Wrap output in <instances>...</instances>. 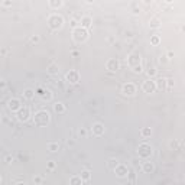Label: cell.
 I'll use <instances>...</instances> for the list:
<instances>
[{"label": "cell", "mask_w": 185, "mask_h": 185, "mask_svg": "<svg viewBox=\"0 0 185 185\" xmlns=\"http://www.w3.org/2000/svg\"><path fill=\"white\" fill-rule=\"evenodd\" d=\"M159 62H161V64H162V62L165 64V62H166V57H162V58L159 59Z\"/></svg>", "instance_id": "cell-41"}, {"label": "cell", "mask_w": 185, "mask_h": 185, "mask_svg": "<svg viewBox=\"0 0 185 185\" xmlns=\"http://www.w3.org/2000/svg\"><path fill=\"white\" fill-rule=\"evenodd\" d=\"M31 42H34V43L39 42V36H36V35H35V36H32V38H31Z\"/></svg>", "instance_id": "cell-36"}, {"label": "cell", "mask_w": 185, "mask_h": 185, "mask_svg": "<svg viewBox=\"0 0 185 185\" xmlns=\"http://www.w3.org/2000/svg\"><path fill=\"white\" fill-rule=\"evenodd\" d=\"M3 6L9 7V6H12V1H3Z\"/></svg>", "instance_id": "cell-38"}, {"label": "cell", "mask_w": 185, "mask_h": 185, "mask_svg": "<svg viewBox=\"0 0 185 185\" xmlns=\"http://www.w3.org/2000/svg\"><path fill=\"white\" fill-rule=\"evenodd\" d=\"M146 73H148L149 78H150V77H155V75H156V70H155L153 67H150V68H148V71H146Z\"/></svg>", "instance_id": "cell-30"}, {"label": "cell", "mask_w": 185, "mask_h": 185, "mask_svg": "<svg viewBox=\"0 0 185 185\" xmlns=\"http://www.w3.org/2000/svg\"><path fill=\"white\" fill-rule=\"evenodd\" d=\"M48 4H49V7H52V9H57V7H61V6L64 4V1H61V0H58V1H57V0H51Z\"/></svg>", "instance_id": "cell-25"}, {"label": "cell", "mask_w": 185, "mask_h": 185, "mask_svg": "<svg viewBox=\"0 0 185 185\" xmlns=\"http://www.w3.org/2000/svg\"><path fill=\"white\" fill-rule=\"evenodd\" d=\"M35 96H36V94H35V90H32V88H26V90L23 91V97H25L26 100H32Z\"/></svg>", "instance_id": "cell-19"}, {"label": "cell", "mask_w": 185, "mask_h": 185, "mask_svg": "<svg viewBox=\"0 0 185 185\" xmlns=\"http://www.w3.org/2000/svg\"><path fill=\"white\" fill-rule=\"evenodd\" d=\"M73 38H74L75 42H85L88 39V31L81 28V26H77L73 31Z\"/></svg>", "instance_id": "cell-4"}, {"label": "cell", "mask_w": 185, "mask_h": 185, "mask_svg": "<svg viewBox=\"0 0 185 185\" xmlns=\"http://www.w3.org/2000/svg\"><path fill=\"white\" fill-rule=\"evenodd\" d=\"M155 84H156V88H159V90H166V78H159V80L155 81Z\"/></svg>", "instance_id": "cell-18"}, {"label": "cell", "mask_w": 185, "mask_h": 185, "mask_svg": "<svg viewBox=\"0 0 185 185\" xmlns=\"http://www.w3.org/2000/svg\"><path fill=\"white\" fill-rule=\"evenodd\" d=\"M48 25L51 29L57 31V29H61L62 25H64V17L58 13H52L49 17H48Z\"/></svg>", "instance_id": "cell-2"}, {"label": "cell", "mask_w": 185, "mask_h": 185, "mask_svg": "<svg viewBox=\"0 0 185 185\" xmlns=\"http://www.w3.org/2000/svg\"><path fill=\"white\" fill-rule=\"evenodd\" d=\"M106 68L111 71V73H114V71H117L119 68H120V64H119V61L116 59V58H110L107 62H106Z\"/></svg>", "instance_id": "cell-12"}, {"label": "cell", "mask_w": 185, "mask_h": 185, "mask_svg": "<svg viewBox=\"0 0 185 185\" xmlns=\"http://www.w3.org/2000/svg\"><path fill=\"white\" fill-rule=\"evenodd\" d=\"M149 26H150V28H158V26H159V20H158V19H152V20L149 22Z\"/></svg>", "instance_id": "cell-29"}, {"label": "cell", "mask_w": 185, "mask_h": 185, "mask_svg": "<svg viewBox=\"0 0 185 185\" xmlns=\"http://www.w3.org/2000/svg\"><path fill=\"white\" fill-rule=\"evenodd\" d=\"M129 177H130V181H132V182H133V181H135V178H136V177H135V174H130V172H129Z\"/></svg>", "instance_id": "cell-39"}, {"label": "cell", "mask_w": 185, "mask_h": 185, "mask_svg": "<svg viewBox=\"0 0 185 185\" xmlns=\"http://www.w3.org/2000/svg\"><path fill=\"white\" fill-rule=\"evenodd\" d=\"M67 143H68V146H70V145H71V146H74V140H68V142H67Z\"/></svg>", "instance_id": "cell-43"}, {"label": "cell", "mask_w": 185, "mask_h": 185, "mask_svg": "<svg viewBox=\"0 0 185 185\" xmlns=\"http://www.w3.org/2000/svg\"><path fill=\"white\" fill-rule=\"evenodd\" d=\"M169 146L172 149H177V140H171V142H169Z\"/></svg>", "instance_id": "cell-35"}, {"label": "cell", "mask_w": 185, "mask_h": 185, "mask_svg": "<svg viewBox=\"0 0 185 185\" xmlns=\"http://www.w3.org/2000/svg\"><path fill=\"white\" fill-rule=\"evenodd\" d=\"M71 26H73V28H77V22H75V20H71Z\"/></svg>", "instance_id": "cell-42"}, {"label": "cell", "mask_w": 185, "mask_h": 185, "mask_svg": "<svg viewBox=\"0 0 185 185\" xmlns=\"http://www.w3.org/2000/svg\"><path fill=\"white\" fill-rule=\"evenodd\" d=\"M55 166H57V163H55L54 161H49V162H48V168H49V169H55Z\"/></svg>", "instance_id": "cell-34"}, {"label": "cell", "mask_w": 185, "mask_h": 185, "mask_svg": "<svg viewBox=\"0 0 185 185\" xmlns=\"http://www.w3.org/2000/svg\"><path fill=\"white\" fill-rule=\"evenodd\" d=\"M82 181H90V178H91V172L88 171V169H82L81 171V175H78Z\"/></svg>", "instance_id": "cell-20"}, {"label": "cell", "mask_w": 185, "mask_h": 185, "mask_svg": "<svg viewBox=\"0 0 185 185\" xmlns=\"http://www.w3.org/2000/svg\"><path fill=\"white\" fill-rule=\"evenodd\" d=\"M127 64H129L130 68H135V67L140 65V64H142V57H140V54H138V52L129 54V55H127Z\"/></svg>", "instance_id": "cell-5"}, {"label": "cell", "mask_w": 185, "mask_h": 185, "mask_svg": "<svg viewBox=\"0 0 185 185\" xmlns=\"http://www.w3.org/2000/svg\"><path fill=\"white\" fill-rule=\"evenodd\" d=\"M46 71H48V74H51V75L58 74V73H59V65H58L57 62H52V64H49V65H48Z\"/></svg>", "instance_id": "cell-16"}, {"label": "cell", "mask_w": 185, "mask_h": 185, "mask_svg": "<svg viewBox=\"0 0 185 185\" xmlns=\"http://www.w3.org/2000/svg\"><path fill=\"white\" fill-rule=\"evenodd\" d=\"M152 152H153L152 146L149 143H146V142H143V143H140L138 146V155H139V158H142L145 161H148L149 158L152 156Z\"/></svg>", "instance_id": "cell-3"}, {"label": "cell", "mask_w": 185, "mask_h": 185, "mask_svg": "<svg viewBox=\"0 0 185 185\" xmlns=\"http://www.w3.org/2000/svg\"><path fill=\"white\" fill-rule=\"evenodd\" d=\"M49 120H51V114L46 110H39L34 116V123L36 126H46L49 123Z\"/></svg>", "instance_id": "cell-1"}, {"label": "cell", "mask_w": 185, "mask_h": 185, "mask_svg": "<svg viewBox=\"0 0 185 185\" xmlns=\"http://www.w3.org/2000/svg\"><path fill=\"white\" fill-rule=\"evenodd\" d=\"M159 42H161V39H159V36H158V35L150 36V43H152V45H158Z\"/></svg>", "instance_id": "cell-28"}, {"label": "cell", "mask_w": 185, "mask_h": 185, "mask_svg": "<svg viewBox=\"0 0 185 185\" xmlns=\"http://www.w3.org/2000/svg\"><path fill=\"white\" fill-rule=\"evenodd\" d=\"M132 6H133V7H136V4H135V3H133ZM133 13H139V10H138V9H135V12H133Z\"/></svg>", "instance_id": "cell-45"}, {"label": "cell", "mask_w": 185, "mask_h": 185, "mask_svg": "<svg viewBox=\"0 0 185 185\" xmlns=\"http://www.w3.org/2000/svg\"><path fill=\"white\" fill-rule=\"evenodd\" d=\"M172 57H174V52L169 51V52H168V58H172Z\"/></svg>", "instance_id": "cell-44"}, {"label": "cell", "mask_w": 185, "mask_h": 185, "mask_svg": "<svg viewBox=\"0 0 185 185\" xmlns=\"http://www.w3.org/2000/svg\"><path fill=\"white\" fill-rule=\"evenodd\" d=\"M136 91H138V88H136V85L133 84V82H126V84H123V87H121V93L124 94V96H135L136 94Z\"/></svg>", "instance_id": "cell-6"}, {"label": "cell", "mask_w": 185, "mask_h": 185, "mask_svg": "<svg viewBox=\"0 0 185 185\" xmlns=\"http://www.w3.org/2000/svg\"><path fill=\"white\" fill-rule=\"evenodd\" d=\"M48 150L49 152H58L59 150V143H57V142H51V143H48Z\"/></svg>", "instance_id": "cell-24"}, {"label": "cell", "mask_w": 185, "mask_h": 185, "mask_svg": "<svg viewBox=\"0 0 185 185\" xmlns=\"http://www.w3.org/2000/svg\"><path fill=\"white\" fill-rule=\"evenodd\" d=\"M91 23H93V20H91L90 16H84V17H81V28L88 29V28L91 26Z\"/></svg>", "instance_id": "cell-17"}, {"label": "cell", "mask_w": 185, "mask_h": 185, "mask_svg": "<svg viewBox=\"0 0 185 185\" xmlns=\"http://www.w3.org/2000/svg\"><path fill=\"white\" fill-rule=\"evenodd\" d=\"M114 172H116V175L119 177V178H124V177H127L129 175V169H127V166L126 165H117L114 169H113Z\"/></svg>", "instance_id": "cell-11"}, {"label": "cell", "mask_w": 185, "mask_h": 185, "mask_svg": "<svg viewBox=\"0 0 185 185\" xmlns=\"http://www.w3.org/2000/svg\"><path fill=\"white\" fill-rule=\"evenodd\" d=\"M0 182H1V177H0Z\"/></svg>", "instance_id": "cell-47"}, {"label": "cell", "mask_w": 185, "mask_h": 185, "mask_svg": "<svg viewBox=\"0 0 185 185\" xmlns=\"http://www.w3.org/2000/svg\"><path fill=\"white\" fill-rule=\"evenodd\" d=\"M16 116H17V119H19L20 121H26L32 114H31V110H29L28 107H20L19 110L16 111Z\"/></svg>", "instance_id": "cell-9"}, {"label": "cell", "mask_w": 185, "mask_h": 185, "mask_svg": "<svg viewBox=\"0 0 185 185\" xmlns=\"http://www.w3.org/2000/svg\"><path fill=\"white\" fill-rule=\"evenodd\" d=\"M140 135H142V138L143 139H148L152 136V130H150V127H143L142 130H140Z\"/></svg>", "instance_id": "cell-23"}, {"label": "cell", "mask_w": 185, "mask_h": 185, "mask_svg": "<svg viewBox=\"0 0 185 185\" xmlns=\"http://www.w3.org/2000/svg\"><path fill=\"white\" fill-rule=\"evenodd\" d=\"M78 133H80V136H81V138H85V136H87V130H85L84 127H81Z\"/></svg>", "instance_id": "cell-33"}, {"label": "cell", "mask_w": 185, "mask_h": 185, "mask_svg": "<svg viewBox=\"0 0 185 185\" xmlns=\"http://www.w3.org/2000/svg\"><path fill=\"white\" fill-rule=\"evenodd\" d=\"M71 55H73V57H78V55H80V52H78V51H73V52H71Z\"/></svg>", "instance_id": "cell-40"}, {"label": "cell", "mask_w": 185, "mask_h": 185, "mask_svg": "<svg viewBox=\"0 0 185 185\" xmlns=\"http://www.w3.org/2000/svg\"><path fill=\"white\" fill-rule=\"evenodd\" d=\"M133 70V73H136V74H140L142 71H143V67H142V64L140 65H138V67H135V68H132Z\"/></svg>", "instance_id": "cell-31"}, {"label": "cell", "mask_w": 185, "mask_h": 185, "mask_svg": "<svg viewBox=\"0 0 185 185\" xmlns=\"http://www.w3.org/2000/svg\"><path fill=\"white\" fill-rule=\"evenodd\" d=\"M54 110L57 111V113H59V114H62L64 111H65V106H64V103H55L54 104Z\"/></svg>", "instance_id": "cell-22"}, {"label": "cell", "mask_w": 185, "mask_h": 185, "mask_svg": "<svg viewBox=\"0 0 185 185\" xmlns=\"http://www.w3.org/2000/svg\"><path fill=\"white\" fill-rule=\"evenodd\" d=\"M35 94L39 96L40 98H43V100H51V98H52L51 90H48V88H45V87H38L36 90H35Z\"/></svg>", "instance_id": "cell-7"}, {"label": "cell", "mask_w": 185, "mask_h": 185, "mask_svg": "<svg viewBox=\"0 0 185 185\" xmlns=\"http://www.w3.org/2000/svg\"><path fill=\"white\" fill-rule=\"evenodd\" d=\"M15 185H28V184H25V182H17V184H15Z\"/></svg>", "instance_id": "cell-46"}, {"label": "cell", "mask_w": 185, "mask_h": 185, "mask_svg": "<svg viewBox=\"0 0 185 185\" xmlns=\"http://www.w3.org/2000/svg\"><path fill=\"white\" fill-rule=\"evenodd\" d=\"M7 107L10 109L12 111H17L22 106H20V100L19 98H10L9 103H7Z\"/></svg>", "instance_id": "cell-14"}, {"label": "cell", "mask_w": 185, "mask_h": 185, "mask_svg": "<svg viewBox=\"0 0 185 185\" xmlns=\"http://www.w3.org/2000/svg\"><path fill=\"white\" fill-rule=\"evenodd\" d=\"M35 182H36V184H40V182H42V178H40V177H35Z\"/></svg>", "instance_id": "cell-37"}, {"label": "cell", "mask_w": 185, "mask_h": 185, "mask_svg": "<svg viewBox=\"0 0 185 185\" xmlns=\"http://www.w3.org/2000/svg\"><path fill=\"white\" fill-rule=\"evenodd\" d=\"M82 179L78 177V175H74V177H71L70 178V185H82Z\"/></svg>", "instance_id": "cell-21"}, {"label": "cell", "mask_w": 185, "mask_h": 185, "mask_svg": "<svg viewBox=\"0 0 185 185\" xmlns=\"http://www.w3.org/2000/svg\"><path fill=\"white\" fill-rule=\"evenodd\" d=\"M65 80L71 84H77L80 81V73L77 70H70L67 74H65Z\"/></svg>", "instance_id": "cell-10"}, {"label": "cell", "mask_w": 185, "mask_h": 185, "mask_svg": "<svg viewBox=\"0 0 185 185\" xmlns=\"http://www.w3.org/2000/svg\"><path fill=\"white\" fill-rule=\"evenodd\" d=\"M153 169H155V166H153V163H152L150 161H145V162L142 163V171H143L145 174L153 172Z\"/></svg>", "instance_id": "cell-15"}, {"label": "cell", "mask_w": 185, "mask_h": 185, "mask_svg": "<svg viewBox=\"0 0 185 185\" xmlns=\"http://www.w3.org/2000/svg\"><path fill=\"white\" fill-rule=\"evenodd\" d=\"M117 165H119V162H117V159H114V158H111V159L107 161V166H109L110 169H114Z\"/></svg>", "instance_id": "cell-26"}, {"label": "cell", "mask_w": 185, "mask_h": 185, "mask_svg": "<svg viewBox=\"0 0 185 185\" xmlns=\"http://www.w3.org/2000/svg\"><path fill=\"white\" fill-rule=\"evenodd\" d=\"M4 162H6V163H12V162H13V156H12V155H6V156H4Z\"/></svg>", "instance_id": "cell-32"}, {"label": "cell", "mask_w": 185, "mask_h": 185, "mask_svg": "<svg viewBox=\"0 0 185 185\" xmlns=\"http://www.w3.org/2000/svg\"><path fill=\"white\" fill-rule=\"evenodd\" d=\"M174 85H175V84H174V80H172V78H166V90L171 91V90L174 88Z\"/></svg>", "instance_id": "cell-27"}, {"label": "cell", "mask_w": 185, "mask_h": 185, "mask_svg": "<svg viewBox=\"0 0 185 185\" xmlns=\"http://www.w3.org/2000/svg\"><path fill=\"white\" fill-rule=\"evenodd\" d=\"M91 133L94 136H101L104 133V124L103 123H94L91 127Z\"/></svg>", "instance_id": "cell-13"}, {"label": "cell", "mask_w": 185, "mask_h": 185, "mask_svg": "<svg viewBox=\"0 0 185 185\" xmlns=\"http://www.w3.org/2000/svg\"><path fill=\"white\" fill-rule=\"evenodd\" d=\"M142 90L145 91V93H153L155 90H156V84H155V81L152 80V78H148L146 81H143V84H142Z\"/></svg>", "instance_id": "cell-8"}]
</instances>
